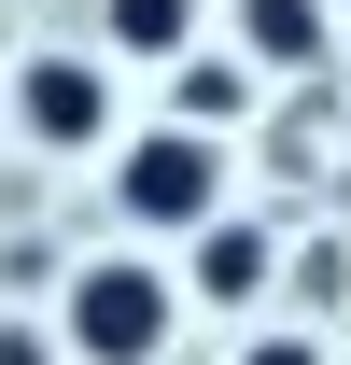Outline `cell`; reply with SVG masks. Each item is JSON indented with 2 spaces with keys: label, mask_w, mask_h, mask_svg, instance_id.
Masks as SVG:
<instances>
[{
  "label": "cell",
  "mask_w": 351,
  "mask_h": 365,
  "mask_svg": "<svg viewBox=\"0 0 351 365\" xmlns=\"http://www.w3.org/2000/svg\"><path fill=\"white\" fill-rule=\"evenodd\" d=\"M183 29H197V0H113V43H141V56L183 43Z\"/></svg>",
  "instance_id": "obj_7"
},
{
  "label": "cell",
  "mask_w": 351,
  "mask_h": 365,
  "mask_svg": "<svg viewBox=\"0 0 351 365\" xmlns=\"http://www.w3.org/2000/svg\"><path fill=\"white\" fill-rule=\"evenodd\" d=\"M197 295H225V309L267 295V239L253 225H197Z\"/></svg>",
  "instance_id": "obj_5"
},
{
  "label": "cell",
  "mask_w": 351,
  "mask_h": 365,
  "mask_svg": "<svg viewBox=\"0 0 351 365\" xmlns=\"http://www.w3.org/2000/svg\"><path fill=\"white\" fill-rule=\"evenodd\" d=\"M0 365H56V351H43V337H0Z\"/></svg>",
  "instance_id": "obj_9"
},
{
  "label": "cell",
  "mask_w": 351,
  "mask_h": 365,
  "mask_svg": "<svg viewBox=\"0 0 351 365\" xmlns=\"http://www.w3.org/2000/svg\"><path fill=\"white\" fill-rule=\"evenodd\" d=\"M169 323H183V281L141 267V253H98V267H71V295H56V337L85 365H155Z\"/></svg>",
  "instance_id": "obj_1"
},
{
  "label": "cell",
  "mask_w": 351,
  "mask_h": 365,
  "mask_svg": "<svg viewBox=\"0 0 351 365\" xmlns=\"http://www.w3.org/2000/svg\"><path fill=\"white\" fill-rule=\"evenodd\" d=\"M29 140H56V155L113 140V85H98L85 56H29Z\"/></svg>",
  "instance_id": "obj_3"
},
{
  "label": "cell",
  "mask_w": 351,
  "mask_h": 365,
  "mask_svg": "<svg viewBox=\"0 0 351 365\" xmlns=\"http://www.w3.org/2000/svg\"><path fill=\"white\" fill-rule=\"evenodd\" d=\"M239 43H253V71H309L337 43V0H239Z\"/></svg>",
  "instance_id": "obj_4"
},
{
  "label": "cell",
  "mask_w": 351,
  "mask_h": 365,
  "mask_svg": "<svg viewBox=\"0 0 351 365\" xmlns=\"http://www.w3.org/2000/svg\"><path fill=\"white\" fill-rule=\"evenodd\" d=\"M239 365H323V351H309V337H253Z\"/></svg>",
  "instance_id": "obj_8"
},
{
  "label": "cell",
  "mask_w": 351,
  "mask_h": 365,
  "mask_svg": "<svg viewBox=\"0 0 351 365\" xmlns=\"http://www.w3.org/2000/svg\"><path fill=\"white\" fill-rule=\"evenodd\" d=\"M169 98H183V127H211V140H225L239 113H253V71H225V56L197 71V56H183V85H169Z\"/></svg>",
  "instance_id": "obj_6"
},
{
  "label": "cell",
  "mask_w": 351,
  "mask_h": 365,
  "mask_svg": "<svg viewBox=\"0 0 351 365\" xmlns=\"http://www.w3.org/2000/svg\"><path fill=\"white\" fill-rule=\"evenodd\" d=\"M113 197H127V225H225V140L211 127H155L113 155Z\"/></svg>",
  "instance_id": "obj_2"
}]
</instances>
